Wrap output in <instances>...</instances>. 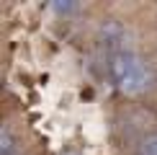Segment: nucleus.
I'll list each match as a JSON object with an SVG mask.
<instances>
[{
	"mask_svg": "<svg viewBox=\"0 0 157 155\" xmlns=\"http://www.w3.org/2000/svg\"><path fill=\"white\" fill-rule=\"evenodd\" d=\"M111 75H113V83L121 93L126 96H136L142 90L149 88L152 83V73L142 57H136L134 52H121V54H113V62H111Z\"/></svg>",
	"mask_w": 157,
	"mask_h": 155,
	"instance_id": "nucleus-1",
	"label": "nucleus"
},
{
	"mask_svg": "<svg viewBox=\"0 0 157 155\" xmlns=\"http://www.w3.org/2000/svg\"><path fill=\"white\" fill-rule=\"evenodd\" d=\"M126 29L119 23V21H106L101 26V42L106 44L108 49H116V54H121V52H126L124 49V42H126Z\"/></svg>",
	"mask_w": 157,
	"mask_h": 155,
	"instance_id": "nucleus-2",
	"label": "nucleus"
},
{
	"mask_svg": "<svg viewBox=\"0 0 157 155\" xmlns=\"http://www.w3.org/2000/svg\"><path fill=\"white\" fill-rule=\"evenodd\" d=\"M0 155H18L16 153V140H13L8 127L0 129Z\"/></svg>",
	"mask_w": 157,
	"mask_h": 155,
	"instance_id": "nucleus-3",
	"label": "nucleus"
},
{
	"mask_svg": "<svg viewBox=\"0 0 157 155\" xmlns=\"http://www.w3.org/2000/svg\"><path fill=\"white\" fill-rule=\"evenodd\" d=\"M136 155H157V134H149V137L139 145Z\"/></svg>",
	"mask_w": 157,
	"mask_h": 155,
	"instance_id": "nucleus-4",
	"label": "nucleus"
}]
</instances>
